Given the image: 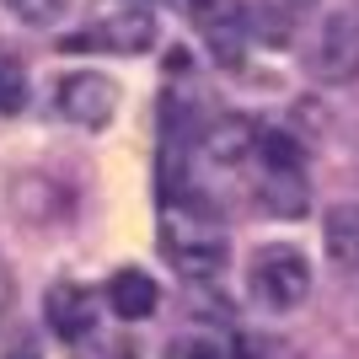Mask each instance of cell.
<instances>
[{
  "mask_svg": "<svg viewBox=\"0 0 359 359\" xmlns=\"http://www.w3.org/2000/svg\"><path fill=\"white\" fill-rule=\"evenodd\" d=\"M161 252L166 263L188 279H210V273L225 269V231L220 215L204 204L198 194H177V204L166 198L161 215Z\"/></svg>",
  "mask_w": 359,
  "mask_h": 359,
  "instance_id": "obj_1",
  "label": "cell"
},
{
  "mask_svg": "<svg viewBox=\"0 0 359 359\" xmlns=\"http://www.w3.org/2000/svg\"><path fill=\"white\" fill-rule=\"evenodd\" d=\"M166 359H231V348H220L215 338H172Z\"/></svg>",
  "mask_w": 359,
  "mask_h": 359,
  "instance_id": "obj_15",
  "label": "cell"
},
{
  "mask_svg": "<svg viewBox=\"0 0 359 359\" xmlns=\"http://www.w3.org/2000/svg\"><path fill=\"white\" fill-rule=\"evenodd\" d=\"M86 38L113 48V54H145V48L156 43V16H150L145 6H123V11H107Z\"/></svg>",
  "mask_w": 359,
  "mask_h": 359,
  "instance_id": "obj_6",
  "label": "cell"
},
{
  "mask_svg": "<svg viewBox=\"0 0 359 359\" xmlns=\"http://www.w3.org/2000/svg\"><path fill=\"white\" fill-rule=\"evenodd\" d=\"M252 295L269 311H295L300 300L311 295V263H306V252L290 247V241L257 247L252 252Z\"/></svg>",
  "mask_w": 359,
  "mask_h": 359,
  "instance_id": "obj_3",
  "label": "cell"
},
{
  "mask_svg": "<svg viewBox=\"0 0 359 359\" xmlns=\"http://www.w3.org/2000/svg\"><path fill=\"white\" fill-rule=\"evenodd\" d=\"M16 22H27V27H54L65 16V0H0Z\"/></svg>",
  "mask_w": 359,
  "mask_h": 359,
  "instance_id": "obj_13",
  "label": "cell"
},
{
  "mask_svg": "<svg viewBox=\"0 0 359 359\" xmlns=\"http://www.w3.org/2000/svg\"><path fill=\"white\" fill-rule=\"evenodd\" d=\"M322 241L338 269H359V204H332L322 215Z\"/></svg>",
  "mask_w": 359,
  "mask_h": 359,
  "instance_id": "obj_11",
  "label": "cell"
},
{
  "mask_svg": "<svg viewBox=\"0 0 359 359\" xmlns=\"http://www.w3.org/2000/svg\"><path fill=\"white\" fill-rule=\"evenodd\" d=\"M0 306H6V273H0Z\"/></svg>",
  "mask_w": 359,
  "mask_h": 359,
  "instance_id": "obj_19",
  "label": "cell"
},
{
  "mask_svg": "<svg viewBox=\"0 0 359 359\" xmlns=\"http://www.w3.org/2000/svg\"><path fill=\"white\" fill-rule=\"evenodd\" d=\"M60 113L81 129H102L113 113H118V86L97 70H75L60 81Z\"/></svg>",
  "mask_w": 359,
  "mask_h": 359,
  "instance_id": "obj_4",
  "label": "cell"
},
{
  "mask_svg": "<svg viewBox=\"0 0 359 359\" xmlns=\"http://www.w3.org/2000/svg\"><path fill=\"white\" fill-rule=\"evenodd\" d=\"M269 6H285V11H295V16H300L306 6H316V0H269Z\"/></svg>",
  "mask_w": 359,
  "mask_h": 359,
  "instance_id": "obj_17",
  "label": "cell"
},
{
  "mask_svg": "<svg viewBox=\"0 0 359 359\" xmlns=\"http://www.w3.org/2000/svg\"><path fill=\"white\" fill-rule=\"evenodd\" d=\"M231 359H273V344L257 338V332H236L231 338Z\"/></svg>",
  "mask_w": 359,
  "mask_h": 359,
  "instance_id": "obj_16",
  "label": "cell"
},
{
  "mask_svg": "<svg viewBox=\"0 0 359 359\" xmlns=\"http://www.w3.org/2000/svg\"><path fill=\"white\" fill-rule=\"evenodd\" d=\"M306 75L316 86H354L359 81V11H327L306 38Z\"/></svg>",
  "mask_w": 359,
  "mask_h": 359,
  "instance_id": "obj_2",
  "label": "cell"
},
{
  "mask_svg": "<svg viewBox=\"0 0 359 359\" xmlns=\"http://www.w3.org/2000/svg\"><path fill=\"white\" fill-rule=\"evenodd\" d=\"M48 327L60 332V338H70V344H81L91 327H97V311H91V295L75 285H54L48 290Z\"/></svg>",
  "mask_w": 359,
  "mask_h": 359,
  "instance_id": "obj_8",
  "label": "cell"
},
{
  "mask_svg": "<svg viewBox=\"0 0 359 359\" xmlns=\"http://www.w3.org/2000/svg\"><path fill=\"white\" fill-rule=\"evenodd\" d=\"M257 198H263V210L279 215V220H300V215L311 210V182H306V166H263Z\"/></svg>",
  "mask_w": 359,
  "mask_h": 359,
  "instance_id": "obj_7",
  "label": "cell"
},
{
  "mask_svg": "<svg viewBox=\"0 0 359 359\" xmlns=\"http://www.w3.org/2000/svg\"><path fill=\"white\" fill-rule=\"evenodd\" d=\"M27 107V81L16 65H0V113H22Z\"/></svg>",
  "mask_w": 359,
  "mask_h": 359,
  "instance_id": "obj_14",
  "label": "cell"
},
{
  "mask_svg": "<svg viewBox=\"0 0 359 359\" xmlns=\"http://www.w3.org/2000/svg\"><path fill=\"white\" fill-rule=\"evenodd\" d=\"M194 22L204 27L215 60L220 65H241L247 38H252V22H247V11H241L236 0H194Z\"/></svg>",
  "mask_w": 359,
  "mask_h": 359,
  "instance_id": "obj_5",
  "label": "cell"
},
{
  "mask_svg": "<svg viewBox=\"0 0 359 359\" xmlns=\"http://www.w3.org/2000/svg\"><path fill=\"white\" fill-rule=\"evenodd\" d=\"M257 156H263V166H306V140H295L290 129H263Z\"/></svg>",
  "mask_w": 359,
  "mask_h": 359,
  "instance_id": "obj_12",
  "label": "cell"
},
{
  "mask_svg": "<svg viewBox=\"0 0 359 359\" xmlns=\"http://www.w3.org/2000/svg\"><path fill=\"white\" fill-rule=\"evenodd\" d=\"M6 359H38V354H32V348H16V354H6Z\"/></svg>",
  "mask_w": 359,
  "mask_h": 359,
  "instance_id": "obj_18",
  "label": "cell"
},
{
  "mask_svg": "<svg viewBox=\"0 0 359 359\" xmlns=\"http://www.w3.org/2000/svg\"><path fill=\"white\" fill-rule=\"evenodd\" d=\"M156 300H161V290H156V279L140 273V269L113 273V285H107V306H113L123 322H145V316H156Z\"/></svg>",
  "mask_w": 359,
  "mask_h": 359,
  "instance_id": "obj_9",
  "label": "cell"
},
{
  "mask_svg": "<svg viewBox=\"0 0 359 359\" xmlns=\"http://www.w3.org/2000/svg\"><path fill=\"white\" fill-rule=\"evenodd\" d=\"M257 135H263V129H257L252 118H236V113H231V118L204 129V150H210L220 166H236V161H247V156H257Z\"/></svg>",
  "mask_w": 359,
  "mask_h": 359,
  "instance_id": "obj_10",
  "label": "cell"
}]
</instances>
